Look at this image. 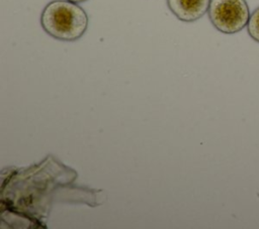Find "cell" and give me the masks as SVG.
Instances as JSON below:
<instances>
[{"instance_id":"7a4b0ae2","label":"cell","mask_w":259,"mask_h":229,"mask_svg":"<svg viewBox=\"0 0 259 229\" xmlns=\"http://www.w3.org/2000/svg\"><path fill=\"white\" fill-rule=\"evenodd\" d=\"M207 14L213 27L226 34L241 31L250 18L246 0H210Z\"/></svg>"},{"instance_id":"3957f363","label":"cell","mask_w":259,"mask_h":229,"mask_svg":"<svg viewBox=\"0 0 259 229\" xmlns=\"http://www.w3.org/2000/svg\"><path fill=\"white\" fill-rule=\"evenodd\" d=\"M210 0H167L170 11L183 22H193L201 18L209 7Z\"/></svg>"},{"instance_id":"6da1fadb","label":"cell","mask_w":259,"mask_h":229,"mask_svg":"<svg viewBox=\"0 0 259 229\" xmlns=\"http://www.w3.org/2000/svg\"><path fill=\"white\" fill-rule=\"evenodd\" d=\"M89 18L86 11L69 0L49 2L40 14V25L52 37L63 41H74L86 32Z\"/></svg>"},{"instance_id":"277c9868","label":"cell","mask_w":259,"mask_h":229,"mask_svg":"<svg viewBox=\"0 0 259 229\" xmlns=\"http://www.w3.org/2000/svg\"><path fill=\"white\" fill-rule=\"evenodd\" d=\"M247 31L250 37L259 43V7H257L251 14L247 24Z\"/></svg>"},{"instance_id":"5b68a950","label":"cell","mask_w":259,"mask_h":229,"mask_svg":"<svg viewBox=\"0 0 259 229\" xmlns=\"http://www.w3.org/2000/svg\"><path fill=\"white\" fill-rule=\"evenodd\" d=\"M71 2H74V3H82V2H85L87 0H69Z\"/></svg>"}]
</instances>
